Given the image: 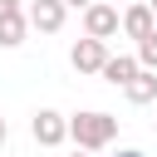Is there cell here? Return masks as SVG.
Listing matches in <instances>:
<instances>
[{"label": "cell", "instance_id": "6da1fadb", "mask_svg": "<svg viewBox=\"0 0 157 157\" xmlns=\"http://www.w3.org/2000/svg\"><path fill=\"white\" fill-rule=\"evenodd\" d=\"M69 137H74L78 152H103V147L118 137V118H113V113H98V108L74 113V118H69Z\"/></svg>", "mask_w": 157, "mask_h": 157}, {"label": "cell", "instance_id": "30bf717a", "mask_svg": "<svg viewBox=\"0 0 157 157\" xmlns=\"http://www.w3.org/2000/svg\"><path fill=\"white\" fill-rule=\"evenodd\" d=\"M137 64H142L147 74H157V29H152V34L137 44Z\"/></svg>", "mask_w": 157, "mask_h": 157}, {"label": "cell", "instance_id": "8992f818", "mask_svg": "<svg viewBox=\"0 0 157 157\" xmlns=\"http://www.w3.org/2000/svg\"><path fill=\"white\" fill-rule=\"evenodd\" d=\"M152 29H157V15H152V5H147V0L123 10V34H128V39H137V44H142Z\"/></svg>", "mask_w": 157, "mask_h": 157}, {"label": "cell", "instance_id": "7a4b0ae2", "mask_svg": "<svg viewBox=\"0 0 157 157\" xmlns=\"http://www.w3.org/2000/svg\"><path fill=\"white\" fill-rule=\"evenodd\" d=\"M118 29H123V15H118L108 0H98V5L83 10V34H88V39H103V44H108Z\"/></svg>", "mask_w": 157, "mask_h": 157}, {"label": "cell", "instance_id": "9a60e30c", "mask_svg": "<svg viewBox=\"0 0 157 157\" xmlns=\"http://www.w3.org/2000/svg\"><path fill=\"white\" fill-rule=\"evenodd\" d=\"M147 5H152V15H157V0H147Z\"/></svg>", "mask_w": 157, "mask_h": 157}, {"label": "cell", "instance_id": "2e32d148", "mask_svg": "<svg viewBox=\"0 0 157 157\" xmlns=\"http://www.w3.org/2000/svg\"><path fill=\"white\" fill-rule=\"evenodd\" d=\"M74 157H88V152H78V147H74Z\"/></svg>", "mask_w": 157, "mask_h": 157}, {"label": "cell", "instance_id": "3957f363", "mask_svg": "<svg viewBox=\"0 0 157 157\" xmlns=\"http://www.w3.org/2000/svg\"><path fill=\"white\" fill-rule=\"evenodd\" d=\"M29 132H34L39 147H59V142H69V118L54 113V108H39L34 123H29Z\"/></svg>", "mask_w": 157, "mask_h": 157}, {"label": "cell", "instance_id": "8fae6325", "mask_svg": "<svg viewBox=\"0 0 157 157\" xmlns=\"http://www.w3.org/2000/svg\"><path fill=\"white\" fill-rule=\"evenodd\" d=\"M10 15H25V10H20V0H0V20H10Z\"/></svg>", "mask_w": 157, "mask_h": 157}, {"label": "cell", "instance_id": "5b68a950", "mask_svg": "<svg viewBox=\"0 0 157 157\" xmlns=\"http://www.w3.org/2000/svg\"><path fill=\"white\" fill-rule=\"evenodd\" d=\"M69 64H74L78 74H103V64H108V44H103V39H88V34H83V39H78L74 49H69Z\"/></svg>", "mask_w": 157, "mask_h": 157}, {"label": "cell", "instance_id": "277c9868", "mask_svg": "<svg viewBox=\"0 0 157 157\" xmlns=\"http://www.w3.org/2000/svg\"><path fill=\"white\" fill-rule=\"evenodd\" d=\"M29 29H39V34H59L64 29V15H69V5L64 0H29Z\"/></svg>", "mask_w": 157, "mask_h": 157}, {"label": "cell", "instance_id": "5bb4252c", "mask_svg": "<svg viewBox=\"0 0 157 157\" xmlns=\"http://www.w3.org/2000/svg\"><path fill=\"white\" fill-rule=\"evenodd\" d=\"M5 137H10V128H5V118H0V147H5Z\"/></svg>", "mask_w": 157, "mask_h": 157}, {"label": "cell", "instance_id": "52a82bcc", "mask_svg": "<svg viewBox=\"0 0 157 157\" xmlns=\"http://www.w3.org/2000/svg\"><path fill=\"white\" fill-rule=\"evenodd\" d=\"M142 74V64H137V54H108V64H103V78L113 83V88H128L132 78Z\"/></svg>", "mask_w": 157, "mask_h": 157}, {"label": "cell", "instance_id": "4fadbf2b", "mask_svg": "<svg viewBox=\"0 0 157 157\" xmlns=\"http://www.w3.org/2000/svg\"><path fill=\"white\" fill-rule=\"evenodd\" d=\"M118 157H142V152H137V147H123V152H118Z\"/></svg>", "mask_w": 157, "mask_h": 157}, {"label": "cell", "instance_id": "9c48e42d", "mask_svg": "<svg viewBox=\"0 0 157 157\" xmlns=\"http://www.w3.org/2000/svg\"><path fill=\"white\" fill-rule=\"evenodd\" d=\"M123 93H128V103H157V74H147V69H142Z\"/></svg>", "mask_w": 157, "mask_h": 157}, {"label": "cell", "instance_id": "ba28073f", "mask_svg": "<svg viewBox=\"0 0 157 157\" xmlns=\"http://www.w3.org/2000/svg\"><path fill=\"white\" fill-rule=\"evenodd\" d=\"M25 34H29V15H10V20H0V49H20Z\"/></svg>", "mask_w": 157, "mask_h": 157}, {"label": "cell", "instance_id": "7c38bea8", "mask_svg": "<svg viewBox=\"0 0 157 157\" xmlns=\"http://www.w3.org/2000/svg\"><path fill=\"white\" fill-rule=\"evenodd\" d=\"M69 10H88V5H98V0H64Z\"/></svg>", "mask_w": 157, "mask_h": 157}]
</instances>
